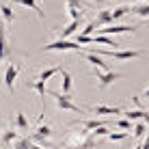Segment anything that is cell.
I'll use <instances>...</instances> for the list:
<instances>
[{"label": "cell", "mask_w": 149, "mask_h": 149, "mask_svg": "<svg viewBox=\"0 0 149 149\" xmlns=\"http://www.w3.org/2000/svg\"><path fill=\"white\" fill-rule=\"evenodd\" d=\"M80 24H82V19H71V22L67 24V26H65L63 30H61V37H58V39H69L71 35H74L76 30L80 28Z\"/></svg>", "instance_id": "cell-15"}, {"label": "cell", "mask_w": 149, "mask_h": 149, "mask_svg": "<svg viewBox=\"0 0 149 149\" xmlns=\"http://www.w3.org/2000/svg\"><path fill=\"white\" fill-rule=\"evenodd\" d=\"M121 2H123V4H134L136 0H121Z\"/></svg>", "instance_id": "cell-32"}, {"label": "cell", "mask_w": 149, "mask_h": 149, "mask_svg": "<svg viewBox=\"0 0 149 149\" xmlns=\"http://www.w3.org/2000/svg\"><path fill=\"white\" fill-rule=\"evenodd\" d=\"M48 97H54L56 100V106H58L61 110H69V112H84L80 108L78 104H74V102H71V97L69 95H65V93H56V91H48Z\"/></svg>", "instance_id": "cell-2"}, {"label": "cell", "mask_w": 149, "mask_h": 149, "mask_svg": "<svg viewBox=\"0 0 149 149\" xmlns=\"http://www.w3.org/2000/svg\"><path fill=\"white\" fill-rule=\"evenodd\" d=\"M82 56H84V61H86L89 65H93V67L102 69V71H110V69H108V65L104 63V58H102V56H97V54H91V52H84Z\"/></svg>", "instance_id": "cell-10"}, {"label": "cell", "mask_w": 149, "mask_h": 149, "mask_svg": "<svg viewBox=\"0 0 149 149\" xmlns=\"http://www.w3.org/2000/svg\"><path fill=\"white\" fill-rule=\"evenodd\" d=\"M80 52L82 45L78 43V41H69V39H56L52 41V43L43 45V48L39 50V52Z\"/></svg>", "instance_id": "cell-1"}, {"label": "cell", "mask_w": 149, "mask_h": 149, "mask_svg": "<svg viewBox=\"0 0 149 149\" xmlns=\"http://www.w3.org/2000/svg\"><path fill=\"white\" fill-rule=\"evenodd\" d=\"M0 15H2V22H4V24H11V22H15V19H17V13H15L7 2L0 4Z\"/></svg>", "instance_id": "cell-13"}, {"label": "cell", "mask_w": 149, "mask_h": 149, "mask_svg": "<svg viewBox=\"0 0 149 149\" xmlns=\"http://www.w3.org/2000/svg\"><path fill=\"white\" fill-rule=\"evenodd\" d=\"M132 134H134L136 138L145 136V134H147V123H145V121H138L136 125H134V132H132Z\"/></svg>", "instance_id": "cell-25"}, {"label": "cell", "mask_w": 149, "mask_h": 149, "mask_svg": "<svg viewBox=\"0 0 149 149\" xmlns=\"http://www.w3.org/2000/svg\"><path fill=\"white\" fill-rule=\"evenodd\" d=\"M115 125L119 127V130H123V132H132V121L125 119V117H123V119H119V121H115Z\"/></svg>", "instance_id": "cell-26"}, {"label": "cell", "mask_w": 149, "mask_h": 149, "mask_svg": "<svg viewBox=\"0 0 149 149\" xmlns=\"http://www.w3.org/2000/svg\"><path fill=\"white\" fill-rule=\"evenodd\" d=\"M93 2L97 4V7H100V4H104V2H106V0H93Z\"/></svg>", "instance_id": "cell-35"}, {"label": "cell", "mask_w": 149, "mask_h": 149, "mask_svg": "<svg viewBox=\"0 0 149 149\" xmlns=\"http://www.w3.org/2000/svg\"><path fill=\"white\" fill-rule=\"evenodd\" d=\"M0 136H2V132H0Z\"/></svg>", "instance_id": "cell-38"}, {"label": "cell", "mask_w": 149, "mask_h": 149, "mask_svg": "<svg viewBox=\"0 0 149 149\" xmlns=\"http://www.w3.org/2000/svg\"><path fill=\"white\" fill-rule=\"evenodd\" d=\"M13 149H39V145H37V143H33V141H30V136H28V138H17Z\"/></svg>", "instance_id": "cell-19"}, {"label": "cell", "mask_w": 149, "mask_h": 149, "mask_svg": "<svg viewBox=\"0 0 149 149\" xmlns=\"http://www.w3.org/2000/svg\"><path fill=\"white\" fill-rule=\"evenodd\" d=\"M61 86H63V93L69 95L71 89H74V78H71V74L67 69H61Z\"/></svg>", "instance_id": "cell-12"}, {"label": "cell", "mask_w": 149, "mask_h": 149, "mask_svg": "<svg viewBox=\"0 0 149 149\" xmlns=\"http://www.w3.org/2000/svg\"><path fill=\"white\" fill-rule=\"evenodd\" d=\"M9 56H11V45L7 41V28H4V22H0V67Z\"/></svg>", "instance_id": "cell-7"}, {"label": "cell", "mask_w": 149, "mask_h": 149, "mask_svg": "<svg viewBox=\"0 0 149 149\" xmlns=\"http://www.w3.org/2000/svg\"><path fill=\"white\" fill-rule=\"evenodd\" d=\"M141 149H149V132L145 134V141H143V145H141Z\"/></svg>", "instance_id": "cell-31"}, {"label": "cell", "mask_w": 149, "mask_h": 149, "mask_svg": "<svg viewBox=\"0 0 149 149\" xmlns=\"http://www.w3.org/2000/svg\"><path fill=\"white\" fill-rule=\"evenodd\" d=\"M95 78H97V86L104 91V89H108L112 82L121 80V78H123V74H119V71H102V69H97Z\"/></svg>", "instance_id": "cell-4"}, {"label": "cell", "mask_w": 149, "mask_h": 149, "mask_svg": "<svg viewBox=\"0 0 149 149\" xmlns=\"http://www.w3.org/2000/svg\"><path fill=\"white\" fill-rule=\"evenodd\" d=\"M95 28H97V24H95V22H89L84 28L80 30V35H93V33H95Z\"/></svg>", "instance_id": "cell-29"}, {"label": "cell", "mask_w": 149, "mask_h": 149, "mask_svg": "<svg viewBox=\"0 0 149 149\" xmlns=\"http://www.w3.org/2000/svg\"><path fill=\"white\" fill-rule=\"evenodd\" d=\"M134 24H112L106 28H97V35H121V33H136Z\"/></svg>", "instance_id": "cell-5"}, {"label": "cell", "mask_w": 149, "mask_h": 149, "mask_svg": "<svg viewBox=\"0 0 149 149\" xmlns=\"http://www.w3.org/2000/svg\"><path fill=\"white\" fill-rule=\"evenodd\" d=\"M134 149H141V145H138V147H134Z\"/></svg>", "instance_id": "cell-37"}, {"label": "cell", "mask_w": 149, "mask_h": 149, "mask_svg": "<svg viewBox=\"0 0 149 149\" xmlns=\"http://www.w3.org/2000/svg\"><path fill=\"white\" fill-rule=\"evenodd\" d=\"M132 102L136 104V108H143V102H141V97H138V95H134V97H132Z\"/></svg>", "instance_id": "cell-30"}, {"label": "cell", "mask_w": 149, "mask_h": 149, "mask_svg": "<svg viewBox=\"0 0 149 149\" xmlns=\"http://www.w3.org/2000/svg\"><path fill=\"white\" fill-rule=\"evenodd\" d=\"M17 74H19V67L15 63H9L7 69H4V86H7L9 91H15V80H17Z\"/></svg>", "instance_id": "cell-6"}, {"label": "cell", "mask_w": 149, "mask_h": 149, "mask_svg": "<svg viewBox=\"0 0 149 149\" xmlns=\"http://www.w3.org/2000/svg\"><path fill=\"white\" fill-rule=\"evenodd\" d=\"M89 112H93L97 117H104V115H123L121 108H115V106H104V104H97V106H91V108H86Z\"/></svg>", "instance_id": "cell-8"}, {"label": "cell", "mask_w": 149, "mask_h": 149, "mask_svg": "<svg viewBox=\"0 0 149 149\" xmlns=\"http://www.w3.org/2000/svg\"><path fill=\"white\" fill-rule=\"evenodd\" d=\"M76 125H80L82 130H89V132H93V130H97L100 125H108V121L106 119H84V121H76Z\"/></svg>", "instance_id": "cell-11"}, {"label": "cell", "mask_w": 149, "mask_h": 149, "mask_svg": "<svg viewBox=\"0 0 149 149\" xmlns=\"http://www.w3.org/2000/svg\"><path fill=\"white\" fill-rule=\"evenodd\" d=\"M86 9H89V4H84L82 0H65V11H67L69 19H82Z\"/></svg>", "instance_id": "cell-3"}, {"label": "cell", "mask_w": 149, "mask_h": 149, "mask_svg": "<svg viewBox=\"0 0 149 149\" xmlns=\"http://www.w3.org/2000/svg\"><path fill=\"white\" fill-rule=\"evenodd\" d=\"M108 134H110L108 125H100L97 130H93V132H91V136H93V138H97V136H108Z\"/></svg>", "instance_id": "cell-27"}, {"label": "cell", "mask_w": 149, "mask_h": 149, "mask_svg": "<svg viewBox=\"0 0 149 149\" xmlns=\"http://www.w3.org/2000/svg\"><path fill=\"white\" fill-rule=\"evenodd\" d=\"M93 22L97 24V28H104V26H108V24H112V9H102V11H97Z\"/></svg>", "instance_id": "cell-9"}, {"label": "cell", "mask_w": 149, "mask_h": 149, "mask_svg": "<svg viewBox=\"0 0 149 149\" xmlns=\"http://www.w3.org/2000/svg\"><path fill=\"white\" fill-rule=\"evenodd\" d=\"M61 69L63 67H48V69H43L41 74L37 76V80H41V82H48L52 76H56V74H61Z\"/></svg>", "instance_id": "cell-20"}, {"label": "cell", "mask_w": 149, "mask_h": 149, "mask_svg": "<svg viewBox=\"0 0 149 149\" xmlns=\"http://www.w3.org/2000/svg\"><path fill=\"white\" fill-rule=\"evenodd\" d=\"M143 121H145V123H147V127H149V110H147V115H145V119H143Z\"/></svg>", "instance_id": "cell-33"}, {"label": "cell", "mask_w": 149, "mask_h": 149, "mask_svg": "<svg viewBox=\"0 0 149 149\" xmlns=\"http://www.w3.org/2000/svg\"><path fill=\"white\" fill-rule=\"evenodd\" d=\"M132 13L143 19H149V4H136V7H132Z\"/></svg>", "instance_id": "cell-23"}, {"label": "cell", "mask_w": 149, "mask_h": 149, "mask_svg": "<svg viewBox=\"0 0 149 149\" xmlns=\"http://www.w3.org/2000/svg\"><path fill=\"white\" fill-rule=\"evenodd\" d=\"M143 26H147V28H149V19H143Z\"/></svg>", "instance_id": "cell-36"}, {"label": "cell", "mask_w": 149, "mask_h": 149, "mask_svg": "<svg viewBox=\"0 0 149 149\" xmlns=\"http://www.w3.org/2000/svg\"><path fill=\"white\" fill-rule=\"evenodd\" d=\"M93 37H95V43H102V45H115V50L121 45V43H117L112 37H108V35H93Z\"/></svg>", "instance_id": "cell-22"}, {"label": "cell", "mask_w": 149, "mask_h": 149, "mask_svg": "<svg viewBox=\"0 0 149 149\" xmlns=\"http://www.w3.org/2000/svg\"><path fill=\"white\" fill-rule=\"evenodd\" d=\"M143 97H147V100H149V86L145 89V93H143Z\"/></svg>", "instance_id": "cell-34"}, {"label": "cell", "mask_w": 149, "mask_h": 149, "mask_svg": "<svg viewBox=\"0 0 149 149\" xmlns=\"http://www.w3.org/2000/svg\"><path fill=\"white\" fill-rule=\"evenodd\" d=\"M13 125L17 127V130H22V132H28L30 123H28V119H26V115H24L22 110H17V112H15V121H13Z\"/></svg>", "instance_id": "cell-17"}, {"label": "cell", "mask_w": 149, "mask_h": 149, "mask_svg": "<svg viewBox=\"0 0 149 149\" xmlns=\"http://www.w3.org/2000/svg\"><path fill=\"white\" fill-rule=\"evenodd\" d=\"M145 115H147V110H143V108H132V110H123V117H125V119H130V121H138V119H145Z\"/></svg>", "instance_id": "cell-18"}, {"label": "cell", "mask_w": 149, "mask_h": 149, "mask_svg": "<svg viewBox=\"0 0 149 149\" xmlns=\"http://www.w3.org/2000/svg\"><path fill=\"white\" fill-rule=\"evenodd\" d=\"M76 41H78L80 45H86V43H95V37H93V35H78Z\"/></svg>", "instance_id": "cell-28"}, {"label": "cell", "mask_w": 149, "mask_h": 149, "mask_svg": "<svg viewBox=\"0 0 149 149\" xmlns=\"http://www.w3.org/2000/svg\"><path fill=\"white\" fill-rule=\"evenodd\" d=\"M26 89H30V91H35L41 100H43L45 95H48V91H45V82H41V80H37L35 78L33 82H26Z\"/></svg>", "instance_id": "cell-14"}, {"label": "cell", "mask_w": 149, "mask_h": 149, "mask_svg": "<svg viewBox=\"0 0 149 149\" xmlns=\"http://www.w3.org/2000/svg\"><path fill=\"white\" fill-rule=\"evenodd\" d=\"M9 2H13V4H22V7L33 9V11L37 13L41 19H43V11H41V7H39V2H37V0H9Z\"/></svg>", "instance_id": "cell-16"}, {"label": "cell", "mask_w": 149, "mask_h": 149, "mask_svg": "<svg viewBox=\"0 0 149 149\" xmlns=\"http://www.w3.org/2000/svg\"><path fill=\"white\" fill-rule=\"evenodd\" d=\"M17 132H13V130H7V132H2V136H0V145H11V143L17 141Z\"/></svg>", "instance_id": "cell-21"}, {"label": "cell", "mask_w": 149, "mask_h": 149, "mask_svg": "<svg viewBox=\"0 0 149 149\" xmlns=\"http://www.w3.org/2000/svg\"><path fill=\"white\" fill-rule=\"evenodd\" d=\"M127 136H130V132H110L106 138H108L110 143H121V141H125Z\"/></svg>", "instance_id": "cell-24"}]
</instances>
